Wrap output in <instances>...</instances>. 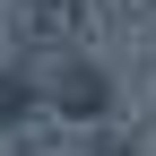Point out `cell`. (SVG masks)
Here are the masks:
<instances>
[{"mask_svg":"<svg viewBox=\"0 0 156 156\" xmlns=\"http://www.w3.org/2000/svg\"><path fill=\"white\" fill-rule=\"evenodd\" d=\"M52 104H61L69 122H104V113H113V87H104V69H95V61H78V69H61Z\"/></svg>","mask_w":156,"mask_h":156,"instance_id":"1","label":"cell"},{"mask_svg":"<svg viewBox=\"0 0 156 156\" xmlns=\"http://www.w3.org/2000/svg\"><path fill=\"white\" fill-rule=\"evenodd\" d=\"M26 113H35V87H26L17 69H0V130H17Z\"/></svg>","mask_w":156,"mask_h":156,"instance_id":"2","label":"cell"},{"mask_svg":"<svg viewBox=\"0 0 156 156\" xmlns=\"http://www.w3.org/2000/svg\"><path fill=\"white\" fill-rule=\"evenodd\" d=\"M0 9H9V0H0Z\"/></svg>","mask_w":156,"mask_h":156,"instance_id":"3","label":"cell"}]
</instances>
